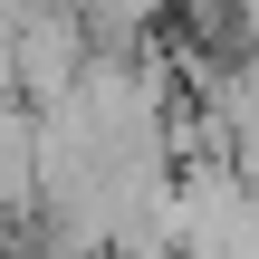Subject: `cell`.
<instances>
[{"mask_svg": "<svg viewBox=\"0 0 259 259\" xmlns=\"http://www.w3.org/2000/svg\"><path fill=\"white\" fill-rule=\"evenodd\" d=\"M87 67H96V29H87L67 0H38L29 29H19V77H10V87H19L29 106H58Z\"/></svg>", "mask_w": 259, "mask_h": 259, "instance_id": "1", "label": "cell"}]
</instances>
